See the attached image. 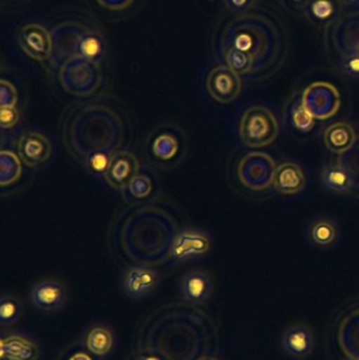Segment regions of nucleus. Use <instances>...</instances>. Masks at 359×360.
<instances>
[{
    "mask_svg": "<svg viewBox=\"0 0 359 360\" xmlns=\"http://www.w3.org/2000/svg\"><path fill=\"white\" fill-rule=\"evenodd\" d=\"M227 67L254 82L275 75L288 56L289 38L282 21L271 11L254 8L228 19L217 38Z\"/></svg>",
    "mask_w": 359,
    "mask_h": 360,
    "instance_id": "nucleus-1",
    "label": "nucleus"
},
{
    "mask_svg": "<svg viewBox=\"0 0 359 360\" xmlns=\"http://www.w3.org/2000/svg\"><path fill=\"white\" fill-rule=\"evenodd\" d=\"M59 82L69 94L86 97L101 86L103 73L99 63L84 56H72L59 70Z\"/></svg>",
    "mask_w": 359,
    "mask_h": 360,
    "instance_id": "nucleus-2",
    "label": "nucleus"
},
{
    "mask_svg": "<svg viewBox=\"0 0 359 360\" xmlns=\"http://www.w3.org/2000/svg\"><path fill=\"white\" fill-rule=\"evenodd\" d=\"M280 122L275 114L265 105L248 108L240 122L242 143L251 149L269 147L278 139Z\"/></svg>",
    "mask_w": 359,
    "mask_h": 360,
    "instance_id": "nucleus-3",
    "label": "nucleus"
},
{
    "mask_svg": "<svg viewBox=\"0 0 359 360\" xmlns=\"http://www.w3.org/2000/svg\"><path fill=\"white\" fill-rule=\"evenodd\" d=\"M326 42L343 63H359V13L343 14L326 27Z\"/></svg>",
    "mask_w": 359,
    "mask_h": 360,
    "instance_id": "nucleus-4",
    "label": "nucleus"
},
{
    "mask_svg": "<svg viewBox=\"0 0 359 360\" xmlns=\"http://www.w3.org/2000/svg\"><path fill=\"white\" fill-rule=\"evenodd\" d=\"M276 165L269 154L250 152L242 156L236 168L238 181L251 192H265L273 186Z\"/></svg>",
    "mask_w": 359,
    "mask_h": 360,
    "instance_id": "nucleus-5",
    "label": "nucleus"
},
{
    "mask_svg": "<svg viewBox=\"0 0 359 360\" xmlns=\"http://www.w3.org/2000/svg\"><path fill=\"white\" fill-rule=\"evenodd\" d=\"M301 98L315 120H329L337 115L341 109V93L330 82H316L309 84L303 90Z\"/></svg>",
    "mask_w": 359,
    "mask_h": 360,
    "instance_id": "nucleus-6",
    "label": "nucleus"
},
{
    "mask_svg": "<svg viewBox=\"0 0 359 360\" xmlns=\"http://www.w3.org/2000/svg\"><path fill=\"white\" fill-rule=\"evenodd\" d=\"M206 86L211 98L216 103L229 105L242 93V76L227 65H218L211 70Z\"/></svg>",
    "mask_w": 359,
    "mask_h": 360,
    "instance_id": "nucleus-7",
    "label": "nucleus"
},
{
    "mask_svg": "<svg viewBox=\"0 0 359 360\" xmlns=\"http://www.w3.org/2000/svg\"><path fill=\"white\" fill-rule=\"evenodd\" d=\"M211 248L212 240L206 232L185 228L177 232L173 241L171 257L176 262H187L206 255Z\"/></svg>",
    "mask_w": 359,
    "mask_h": 360,
    "instance_id": "nucleus-8",
    "label": "nucleus"
},
{
    "mask_svg": "<svg viewBox=\"0 0 359 360\" xmlns=\"http://www.w3.org/2000/svg\"><path fill=\"white\" fill-rule=\"evenodd\" d=\"M21 50L34 60H48L52 55L53 40L50 32L39 23L23 25L17 36Z\"/></svg>",
    "mask_w": 359,
    "mask_h": 360,
    "instance_id": "nucleus-9",
    "label": "nucleus"
},
{
    "mask_svg": "<svg viewBox=\"0 0 359 360\" xmlns=\"http://www.w3.org/2000/svg\"><path fill=\"white\" fill-rule=\"evenodd\" d=\"M159 285L157 271L145 266H131L122 276V288L128 297L143 300L151 295Z\"/></svg>",
    "mask_w": 359,
    "mask_h": 360,
    "instance_id": "nucleus-10",
    "label": "nucleus"
},
{
    "mask_svg": "<svg viewBox=\"0 0 359 360\" xmlns=\"http://www.w3.org/2000/svg\"><path fill=\"white\" fill-rule=\"evenodd\" d=\"M19 158L25 166L37 168L50 160L53 153L51 141L34 131L23 133L17 143Z\"/></svg>",
    "mask_w": 359,
    "mask_h": 360,
    "instance_id": "nucleus-11",
    "label": "nucleus"
},
{
    "mask_svg": "<svg viewBox=\"0 0 359 360\" xmlns=\"http://www.w3.org/2000/svg\"><path fill=\"white\" fill-rule=\"evenodd\" d=\"M139 162L134 154L117 151L110 158L105 170V181L113 188H128L129 184L139 175Z\"/></svg>",
    "mask_w": 359,
    "mask_h": 360,
    "instance_id": "nucleus-12",
    "label": "nucleus"
},
{
    "mask_svg": "<svg viewBox=\"0 0 359 360\" xmlns=\"http://www.w3.org/2000/svg\"><path fill=\"white\" fill-rule=\"evenodd\" d=\"M32 304L42 312H55L67 302V290L60 281L44 279L38 281L30 293Z\"/></svg>",
    "mask_w": 359,
    "mask_h": 360,
    "instance_id": "nucleus-13",
    "label": "nucleus"
},
{
    "mask_svg": "<svg viewBox=\"0 0 359 360\" xmlns=\"http://www.w3.org/2000/svg\"><path fill=\"white\" fill-rule=\"evenodd\" d=\"M314 346L313 333L303 323L291 326L282 335V348L292 359H308L313 353Z\"/></svg>",
    "mask_w": 359,
    "mask_h": 360,
    "instance_id": "nucleus-14",
    "label": "nucleus"
},
{
    "mask_svg": "<svg viewBox=\"0 0 359 360\" xmlns=\"http://www.w3.org/2000/svg\"><path fill=\"white\" fill-rule=\"evenodd\" d=\"M213 281L208 273L202 270L188 272L179 283L181 295L193 304H204L213 293Z\"/></svg>",
    "mask_w": 359,
    "mask_h": 360,
    "instance_id": "nucleus-15",
    "label": "nucleus"
},
{
    "mask_svg": "<svg viewBox=\"0 0 359 360\" xmlns=\"http://www.w3.org/2000/svg\"><path fill=\"white\" fill-rule=\"evenodd\" d=\"M307 177L299 165L284 162L276 167L273 186L278 194L293 196L305 190Z\"/></svg>",
    "mask_w": 359,
    "mask_h": 360,
    "instance_id": "nucleus-16",
    "label": "nucleus"
},
{
    "mask_svg": "<svg viewBox=\"0 0 359 360\" xmlns=\"http://www.w3.org/2000/svg\"><path fill=\"white\" fill-rule=\"evenodd\" d=\"M358 137V130L347 122H335L324 131V143L329 151L343 155L351 149Z\"/></svg>",
    "mask_w": 359,
    "mask_h": 360,
    "instance_id": "nucleus-17",
    "label": "nucleus"
},
{
    "mask_svg": "<svg viewBox=\"0 0 359 360\" xmlns=\"http://www.w3.org/2000/svg\"><path fill=\"white\" fill-rule=\"evenodd\" d=\"M38 357L39 348L30 338L21 335H8L1 338V360H37Z\"/></svg>",
    "mask_w": 359,
    "mask_h": 360,
    "instance_id": "nucleus-18",
    "label": "nucleus"
},
{
    "mask_svg": "<svg viewBox=\"0 0 359 360\" xmlns=\"http://www.w3.org/2000/svg\"><path fill=\"white\" fill-rule=\"evenodd\" d=\"M303 12L310 22L328 27L343 15L341 0H308Z\"/></svg>",
    "mask_w": 359,
    "mask_h": 360,
    "instance_id": "nucleus-19",
    "label": "nucleus"
},
{
    "mask_svg": "<svg viewBox=\"0 0 359 360\" xmlns=\"http://www.w3.org/2000/svg\"><path fill=\"white\" fill-rule=\"evenodd\" d=\"M322 186L329 192L339 195H351L353 191V181L345 167L333 160L322 168L320 173Z\"/></svg>",
    "mask_w": 359,
    "mask_h": 360,
    "instance_id": "nucleus-20",
    "label": "nucleus"
},
{
    "mask_svg": "<svg viewBox=\"0 0 359 360\" xmlns=\"http://www.w3.org/2000/svg\"><path fill=\"white\" fill-rule=\"evenodd\" d=\"M309 239L315 247L330 248L339 238L337 222L330 218H316L309 226Z\"/></svg>",
    "mask_w": 359,
    "mask_h": 360,
    "instance_id": "nucleus-21",
    "label": "nucleus"
},
{
    "mask_svg": "<svg viewBox=\"0 0 359 360\" xmlns=\"http://www.w3.org/2000/svg\"><path fill=\"white\" fill-rule=\"evenodd\" d=\"M89 351L97 356H107L114 346V336L111 330L97 326L90 330L86 340Z\"/></svg>",
    "mask_w": 359,
    "mask_h": 360,
    "instance_id": "nucleus-22",
    "label": "nucleus"
},
{
    "mask_svg": "<svg viewBox=\"0 0 359 360\" xmlns=\"http://www.w3.org/2000/svg\"><path fill=\"white\" fill-rule=\"evenodd\" d=\"M337 160L345 167L353 181L352 196L359 199V127L355 143L349 151L346 152L343 155H339Z\"/></svg>",
    "mask_w": 359,
    "mask_h": 360,
    "instance_id": "nucleus-23",
    "label": "nucleus"
},
{
    "mask_svg": "<svg viewBox=\"0 0 359 360\" xmlns=\"http://www.w3.org/2000/svg\"><path fill=\"white\" fill-rule=\"evenodd\" d=\"M0 182L1 186H8L18 180L21 174L19 158L10 151H1L0 154Z\"/></svg>",
    "mask_w": 359,
    "mask_h": 360,
    "instance_id": "nucleus-24",
    "label": "nucleus"
},
{
    "mask_svg": "<svg viewBox=\"0 0 359 360\" xmlns=\"http://www.w3.org/2000/svg\"><path fill=\"white\" fill-rule=\"evenodd\" d=\"M292 126L301 133H309L313 130L316 120L309 110L303 105L301 98L297 99L291 108L290 114Z\"/></svg>",
    "mask_w": 359,
    "mask_h": 360,
    "instance_id": "nucleus-25",
    "label": "nucleus"
},
{
    "mask_svg": "<svg viewBox=\"0 0 359 360\" xmlns=\"http://www.w3.org/2000/svg\"><path fill=\"white\" fill-rule=\"evenodd\" d=\"M21 316V304L14 296L4 295L0 300V323L2 327L17 323Z\"/></svg>",
    "mask_w": 359,
    "mask_h": 360,
    "instance_id": "nucleus-26",
    "label": "nucleus"
},
{
    "mask_svg": "<svg viewBox=\"0 0 359 360\" xmlns=\"http://www.w3.org/2000/svg\"><path fill=\"white\" fill-rule=\"evenodd\" d=\"M178 147L177 139L173 135L164 133L154 141L152 151H153L154 155L159 160H170L176 155Z\"/></svg>",
    "mask_w": 359,
    "mask_h": 360,
    "instance_id": "nucleus-27",
    "label": "nucleus"
},
{
    "mask_svg": "<svg viewBox=\"0 0 359 360\" xmlns=\"http://www.w3.org/2000/svg\"><path fill=\"white\" fill-rule=\"evenodd\" d=\"M129 191L131 195L135 198H145L151 194L152 191V181L149 177L145 175L139 174L138 176L135 177L134 180L129 184Z\"/></svg>",
    "mask_w": 359,
    "mask_h": 360,
    "instance_id": "nucleus-28",
    "label": "nucleus"
},
{
    "mask_svg": "<svg viewBox=\"0 0 359 360\" xmlns=\"http://www.w3.org/2000/svg\"><path fill=\"white\" fill-rule=\"evenodd\" d=\"M18 101L14 84L6 79L0 82V107H16Z\"/></svg>",
    "mask_w": 359,
    "mask_h": 360,
    "instance_id": "nucleus-29",
    "label": "nucleus"
},
{
    "mask_svg": "<svg viewBox=\"0 0 359 360\" xmlns=\"http://www.w3.org/2000/svg\"><path fill=\"white\" fill-rule=\"evenodd\" d=\"M111 156L109 154L96 153L91 156L84 165L95 174H105Z\"/></svg>",
    "mask_w": 359,
    "mask_h": 360,
    "instance_id": "nucleus-30",
    "label": "nucleus"
},
{
    "mask_svg": "<svg viewBox=\"0 0 359 360\" xmlns=\"http://www.w3.org/2000/svg\"><path fill=\"white\" fill-rule=\"evenodd\" d=\"M19 120V112L16 107H0V124L2 129L16 126Z\"/></svg>",
    "mask_w": 359,
    "mask_h": 360,
    "instance_id": "nucleus-31",
    "label": "nucleus"
},
{
    "mask_svg": "<svg viewBox=\"0 0 359 360\" xmlns=\"http://www.w3.org/2000/svg\"><path fill=\"white\" fill-rule=\"evenodd\" d=\"M255 4H256V0H225L228 10L235 13V14L252 10Z\"/></svg>",
    "mask_w": 359,
    "mask_h": 360,
    "instance_id": "nucleus-32",
    "label": "nucleus"
},
{
    "mask_svg": "<svg viewBox=\"0 0 359 360\" xmlns=\"http://www.w3.org/2000/svg\"><path fill=\"white\" fill-rule=\"evenodd\" d=\"M96 1L105 10L118 12V11L126 10L129 6H132L135 0H96Z\"/></svg>",
    "mask_w": 359,
    "mask_h": 360,
    "instance_id": "nucleus-33",
    "label": "nucleus"
},
{
    "mask_svg": "<svg viewBox=\"0 0 359 360\" xmlns=\"http://www.w3.org/2000/svg\"><path fill=\"white\" fill-rule=\"evenodd\" d=\"M282 1L287 2L290 4V6H294V8H303L308 0H282Z\"/></svg>",
    "mask_w": 359,
    "mask_h": 360,
    "instance_id": "nucleus-34",
    "label": "nucleus"
},
{
    "mask_svg": "<svg viewBox=\"0 0 359 360\" xmlns=\"http://www.w3.org/2000/svg\"><path fill=\"white\" fill-rule=\"evenodd\" d=\"M344 4L349 6H359V0H341Z\"/></svg>",
    "mask_w": 359,
    "mask_h": 360,
    "instance_id": "nucleus-35",
    "label": "nucleus"
},
{
    "mask_svg": "<svg viewBox=\"0 0 359 360\" xmlns=\"http://www.w3.org/2000/svg\"><path fill=\"white\" fill-rule=\"evenodd\" d=\"M70 360H91L90 357L86 356V355L84 354H77L74 355L73 357H72Z\"/></svg>",
    "mask_w": 359,
    "mask_h": 360,
    "instance_id": "nucleus-36",
    "label": "nucleus"
},
{
    "mask_svg": "<svg viewBox=\"0 0 359 360\" xmlns=\"http://www.w3.org/2000/svg\"><path fill=\"white\" fill-rule=\"evenodd\" d=\"M200 360H217V359H213V357H204V359H200Z\"/></svg>",
    "mask_w": 359,
    "mask_h": 360,
    "instance_id": "nucleus-37",
    "label": "nucleus"
},
{
    "mask_svg": "<svg viewBox=\"0 0 359 360\" xmlns=\"http://www.w3.org/2000/svg\"><path fill=\"white\" fill-rule=\"evenodd\" d=\"M145 360H158V359H145Z\"/></svg>",
    "mask_w": 359,
    "mask_h": 360,
    "instance_id": "nucleus-38",
    "label": "nucleus"
},
{
    "mask_svg": "<svg viewBox=\"0 0 359 360\" xmlns=\"http://www.w3.org/2000/svg\"><path fill=\"white\" fill-rule=\"evenodd\" d=\"M349 360H359V359H349Z\"/></svg>",
    "mask_w": 359,
    "mask_h": 360,
    "instance_id": "nucleus-39",
    "label": "nucleus"
}]
</instances>
